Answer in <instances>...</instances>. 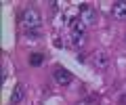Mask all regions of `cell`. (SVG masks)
<instances>
[{"label": "cell", "mask_w": 126, "mask_h": 105, "mask_svg": "<svg viewBox=\"0 0 126 105\" xmlns=\"http://www.w3.org/2000/svg\"><path fill=\"white\" fill-rule=\"evenodd\" d=\"M42 23V17L40 13H38V9H34V6H25L21 13V25L25 30H38Z\"/></svg>", "instance_id": "1"}, {"label": "cell", "mask_w": 126, "mask_h": 105, "mask_svg": "<svg viewBox=\"0 0 126 105\" xmlns=\"http://www.w3.org/2000/svg\"><path fill=\"white\" fill-rule=\"evenodd\" d=\"M80 19L84 21V25H93L97 23V9L90 4H82L80 6Z\"/></svg>", "instance_id": "2"}, {"label": "cell", "mask_w": 126, "mask_h": 105, "mask_svg": "<svg viewBox=\"0 0 126 105\" xmlns=\"http://www.w3.org/2000/svg\"><path fill=\"white\" fill-rule=\"evenodd\" d=\"M111 15L118 21H126V0H118L111 6Z\"/></svg>", "instance_id": "3"}, {"label": "cell", "mask_w": 126, "mask_h": 105, "mask_svg": "<svg viewBox=\"0 0 126 105\" xmlns=\"http://www.w3.org/2000/svg\"><path fill=\"white\" fill-rule=\"evenodd\" d=\"M53 76H55V80H57V84H61V86H67V84L72 82V74H69L67 69H63V67H57Z\"/></svg>", "instance_id": "4"}, {"label": "cell", "mask_w": 126, "mask_h": 105, "mask_svg": "<svg viewBox=\"0 0 126 105\" xmlns=\"http://www.w3.org/2000/svg\"><path fill=\"white\" fill-rule=\"evenodd\" d=\"M93 65H94L97 69H105V67L109 65V55H107V53H94Z\"/></svg>", "instance_id": "5"}, {"label": "cell", "mask_w": 126, "mask_h": 105, "mask_svg": "<svg viewBox=\"0 0 126 105\" xmlns=\"http://www.w3.org/2000/svg\"><path fill=\"white\" fill-rule=\"evenodd\" d=\"M23 97H25V86H23V84H17V86L13 88V92H11V105L21 103Z\"/></svg>", "instance_id": "6"}, {"label": "cell", "mask_w": 126, "mask_h": 105, "mask_svg": "<svg viewBox=\"0 0 126 105\" xmlns=\"http://www.w3.org/2000/svg\"><path fill=\"white\" fill-rule=\"evenodd\" d=\"M42 63H44V55L42 53H32L30 55V65L32 67H40Z\"/></svg>", "instance_id": "7"}, {"label": "cell", "mask_w": 126, "mask_h": 105, "mask_svg": "<svg viewBox=\"0 0 126 105\" xmlns=\"http://www.w3.org/2000/svg\"><path fill=\"white\" fill-rule=\"evenodd\" d=\"M84 30H86V25L82 19H74L72 21V34H84Z\"/></svg>", "instance_id": "8"}, {"label": "cell", "mask_w": 126, "mask_h": 105, "mask_svg": "<svg viewBox=\"0 0 126 105\" xmlns=\"http://www.w3.org/2000/svg\"><path fill=\"white\" fill-rule=\"evenodd\" d=\"M84 42H86V36H84V34H72V46L80 48Z\"/></svg>", "instance_id": "9"}]
</instances>
